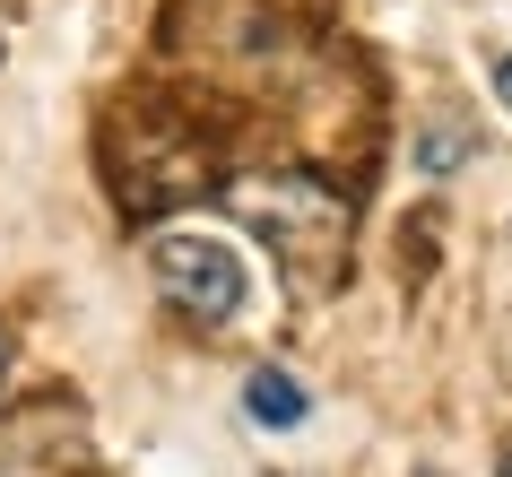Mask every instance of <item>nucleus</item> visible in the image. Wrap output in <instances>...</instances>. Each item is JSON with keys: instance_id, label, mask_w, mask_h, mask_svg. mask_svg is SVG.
Instances as JSON below:
<instances>
[{"instance_id": "nucleus-3", "label": "nucleus", "mask_w": 512, "mask_h": 477, "mask_svg": "<svg viewBox=\"0 0 512 477\" xmlns=\"http://www.w3.org/2000/svg\"><path fill=\"white\" fill-rule=\"evenodd\" d=\"M87 417L70 399H35L0 417V477H87Z\"/></svg>"}, {"instance_id": "nucleus-1", "label": "nucleus", "mask_w": 512, "mask_h": 477, "mask_svg": "<svg viewBox=\"0 0 512 477\" xmlns=\"http://www.w3.org/2000/svg\"><path fill=\"white\" fill-rule=\"evenodd\" d=\"M226 209L278 252L296 295H330L348 278V243H356V200L322 174H235Z\"/></svg>"}, {"instance_id": "nucleus-5", "label": "nucleus", "mask_w": 512, "mask_h": 477, "mask_svg": "<svg viewBox=\"0 0 512 477\" xmlns=\"http://www.w3.org/2000/svg\"><path fill=\"white\" fill-rule=\"evenodd\" d=\"M469 157H478V131H460V122H434V131L417 139V174H426V183H443V174L469 165Z\"/></svg>"}, {"instance_id": "nucleus-6", "label": "nucleus", "mask_w": 512, "mask_h": 477, "mask_svg": "<svg viewBox=\"0 0 512 477\" xmlns=\"http://www.w3.org/2000/svg\"><path fill=\"white\" fill-rule=\"evenodd\" d=\"M495 96H504V113H512V53L495 61Z\"/></svg>"}, {"instance_id": "nucleus-4", "label": "nucleus", "mask_w": 512, "mask_h": 477, "mask_svg": "<svg viewBox=\"0 0 512 477\" xmlns=\"http://www.w3.org/2000/svg\"><path fill=\"white\" fill-rule=\"evenodd\" d=\"M243 417H252V425H270V434H296V425L313 417V391H304L296 373L261 365L252 382H243Z\"/></svg>"}, {"instance_id": "nucleus-7", "label": "nucleus", "mask_w": 512, "mask_h": 477, "mask_svg": "<svg viewBox=\"0 0 512 477\" xmlns=\"http://www.w3.org/2000/svg\"><path fill=\"white\" fill-rule=\"evenodd\" d=\"M0 373H9V321H0Z\"/></svg>"}, {"instance_id": "nucleus-2", "label": "nucleus", "mask_w": 512, "mask_h": 477, "mask_svg": "<svg viewBox=\"0 0 512 477\" xmlns=\"http://www.w3.org/2000/svg\"><path fill=\"white\" fill-rule=\"evenodd\" d=\"M148 269H157V295L183 321H200V330H226L243 313V295H252L243 252H226L217 235H157L148 243Z\"/></svg>"}, {"instance_id": "nucleus-9", "label": "nucleus", "mask_w": 512, "mask_h": 477, "mask_svg": "<svg viewBox=\"0 0 512 477\" xmlns=\"http://www.w3.org/2000/svg\"><path fill=\"white\" fill-rule=\"evenodd\" d=\"M426 477H434V469H426Z\"/></svg>"}, {"instance_id": "nucleus-8", "label": "nucleus", "mask_w": 512, "mask_h": 477, "mask_svg": "<svg viewBox=\"0 0 512 477\" xmlns=\"http://www.w3.org/2000/svg\"><path fill=\"white\" fill-rule=\"evenodd\" d=\"M504 477H512V451H504Z\"/></svg>"}]
</instances>
